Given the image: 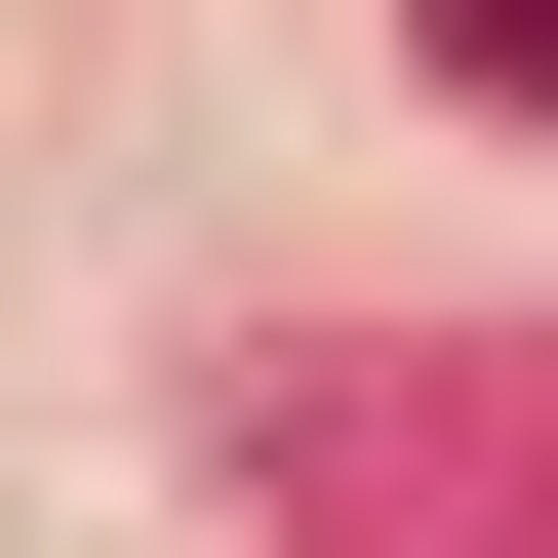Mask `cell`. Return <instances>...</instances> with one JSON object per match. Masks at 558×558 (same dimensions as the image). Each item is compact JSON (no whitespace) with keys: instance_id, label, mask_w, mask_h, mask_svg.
Returning <instances> with one entry per match:
<instances>
[{"instance_id":"obj_1","label":"cell","mask_w":558,"mask_h":558,"mask_svg":"<svg viewBox=\"0 0 558 558\" xmlns=\"http://www.w3.org/2000/svg\"><path fill=\"white\" fill-rule=\"evenodd\" d=\"M439 81H478V120H558V0H439Z\"/></svg>"}]
</instances>
